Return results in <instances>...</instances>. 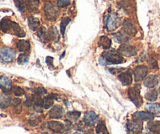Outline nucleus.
Wrapping results in <instances>:
<instances>
[{"label": "nucleus", "instance_id": "obj_1", "mask_svg": "<svg viewBox=\"0 0 160 134\" xmlns=\"http://www.w3.org/2000/svg\"><path fill=\"white\" fill-rule=\"evenodd\" d=\"M101 65H108V64H118L124 61L123 57L118 51L115 50H109L104 52L102 56L99 60Z\"/></svg>", "mask_w": 160, "mask_h": 134}, {"label": "nucleus", "instance_id": "obj_2", "mask_svg": "<svg viewBox=\"0 0 160 134\" xmlns=\"http://www.w3.org/2000/svg\"><path fill=\"white\" fill-rule=\"evenodd\" d=\"M104 25L109 32H112L118 28V26L120 25V19L118 14L115 13H111L108 14L104 20Z\"/></svg>", "mask_w": 160, "mask_h": 134}, {"label": "nucleus", "instance_id": "obj_3", "mask_svg": "<svg viewBox=\"0 0 160 134\" xmlns=\"http://www.w3.org/2000/svg\"><path fill=\"white\" fill-rule=\"evenodd\" d=\"M140 90H141V86L136 85L134 87L130 88L127 91V94H128L130 101L138 107H140L142 104V100H141V95H140Z\"/></svg>", "mask_w": 160, "mask_h": 134}, {"label": "nucleus", "instance_id": "obj_4", "mask_svg": "<svg viewBox=\"0 0 160 134\" xmlns=\"http://www.w3.org/2000/svg\"><path fill=\"white\" fill-rule=\"evenodd\" d=\"M44 13L48 21H55L59 17L60 11L53 3L47 2L44 7Z\"/></svg>", "mask_w": 160, "mask_h": 134}, {"label": "nucleus", "instance_id": "obj_5", "mask_svg": "<svg viewBox=\"0 0 160 134\" xmlns=\"http://www.w3.org/2000/svg\"><path fill=\"white\" fill-rule=\"evenodd\" d=\"M16 58V52L13 49L2 47L0 49V61L3 63H11Z\"/></svg>", "mask_w": 160, "mask_h": 134}, {"label": "nucleus", "instance_id": "obj_6", "mask_svg": "<svg viewBox=\"0 0 160 134\" xmlns=\"http://www.w3.org/2000/svg\"><path fill=\"white\" fill-rule=\"evenodd\" d=\"M118 52L122 55V56L127 57H130L135 56L137 54V49L136 47H133V46H130V45L127 44H122V46H120L119 48H118Z\"/></svg>", "mask_w": 160, "mask_h": 134}, {"label": "nucleus", "instance_id": "obj_7", "mask_svg": "<svg viewBox=\"0 0 160 134\" xmlns=\"http://www.w3.org/2000/svg\"><path fill=\"white\" fill-rule=\"evenodd\" d=\"M122 30L124 31L127 35H130V36H134L136 35L138 30L133 23L130 20H125L122 23Z\"/></svg>", "mask_w": 160, "mask_h": 134}, {"label": "nucleus", "instance_id": "obj_8", "mask_svg": "<svg viewBox=\"0 0 160 134\" xmlns=\"http://www.w3.org/2000/svg\"><path fill=\"white\" fill-rule=\"evenodd\" d=\"M148 74V67L144 65H139L135 67L133 71L135 81L139 82L144 79Z\"/></svg>", "mask_w": 160, "mask_h": 134}, {"label": "nucleus", "instance_id": "obj_9", "mask_svg": "<svg viewBox=\"0 0 160 134\" xmlns=\"http://www.w3.org/2000/svg\"><path fill=\"white\" fill-rule=\"evenodd\" d=\"M99 121V116L93 112H88L85 114L83 122L87 126H93Z\"/></svg>", "mask_w": 160, "mask_h": 134}, {"label": "nucleus", "instance_id": "obj_10", "mask_svg": "<svg viewBox=\"0 0 160 134\" xmlns=\"http://www.w3.org/2000/svg\"><path fill=\"white\" fill-rule=\"evenodd\" d=\"M127 127L128 130L131 132H140L143 129V123L140 120H133L128 122L127 124Z\"/></svg>", "mask_w": 160, "mask_h": 134}, {"label": "nucleus", "instance_id": "obj_11", "mask_svg": "<svg viewBox=\"0 0 160 134\" xmlns=\"http://www.w3.org/2000/svg\"><path fill=\"white\" fill-rule=\"evenodd\" d=\"M118 78L123 86H129V85L131 84L132 80H133V76H132L131 72L130 70H127L126 72L119 74Z\"/></svg>", "mask_w": 160, "mask_h": 134}, {"label": "nucleus", "instance_id": "obj_12", "mask_svg": "<svg viewBox=\"0 0 160 134\" xmlns=\"http://www.w3.org/2000/svg\"><path fill=\"white\" fill-rule=\"evenodd\" d=\"M64 110L61 106L56 105L51 109V110L49 112V117L50 118H55V119H58V118H61L64 116Z\"/></svg>", "mask_w": 160, "mask_h": 134}, {"label": "nucleus", "instance_id": "obj_13", "mask_svg": "<svg viewBox=\"0 0 160 134\" xmlns=\"http://www.w3.org/2000/svg\"><path fill=\"white\" fill-rule=\"evenodd\" d=\"M133 118L140 121H150L154 118V115L150 112H137L133 114Z\"/></svg>", "mask_w": 160, "mask_h": 134}, {"label": "nucleus", "instance_id": "obj_14", "mask_svg": "<svg viewBox=\"0 0 160 134\" xmlns=\"http://www.w3.org/2000/svg\"><path fill=\"white\" fill-rule=\"evenodd\" d=\"M49 129L56 133H62L64 131V126L61 122L56 121H51L48 122Z\"/></svg>", "mask_w": 160, "mask_h": 134}, {"label": "nucleus", "instance_id": "obj_15", "mask_svg": "<svg viewBox=\"0 0 160 134\" xmlns=\"http://www.w3.org/2000/svg\"><path fill=\"white\" fill-rule=\"evenodd\" d=\"M12 83L11 81L6 76H0V89L4 93H7L11 89Z\"/></svg>", "mask_w": 160, "mask_h": 134}, {"label": "nucleus", "instance_id": "obj_16", "mask_svg": "<svg viewBox=\"0 0 160 134\" xmlns=\"http://www.w3.org/2000/svg\"><path fill=\"white\" fill-rule=\"evenodd\" d=\"M158 83V77L155 75H151L144 79V84L148 88H154Z\"/></svg>", "mask_w": 160, "mask_h": 134}, {"label": "nucleus", "instance_id": "obj_17", "mask_svg": "<svg viewBox=\"0 0 160 134\" xmlns=\"http://www.w3.org/2000/svg\"><path fill=\"white\" fill-rule=\"evenodd\" d=\"M25 6L28 11L36 12L39 7V0H25Z\"/></svg>", "mask_w": 160, "mask_h": 134}, {"label": "nucleus", "instance_id": "obj_18", "mask_svg": "<svg viewBox=\"0 0 160 134\" xmlns=\"http://www.w3.org/2000/svg\"><path fill=\"white\" fill-rule=\"evenodd\" d=\"M17 47L20 52H28L31 49V44L27 40H19L17 42Z\"/></svg>", "mask_w": 160, "mask_h": 134}, {"label": "nucleus", "instance_id": "obj_19", "mask_svg": "<svg viewBox=\"0 0 160 134\" xmlns=\"http://www.w3.org/2000/svg\"><path fill=\"white\" fill-rule=\"evenodd\" d=\"M146 109L149 111L154 116L160 117V103L159 104H148L146 105Z\"/></svg>", "mask_w": 160, "mask_h": 134}, {"label": "nucleus", "instance_id": "obj_20", "mask_svg": "<svg viewBox=\"0 0 160 134\" xmlns=\"http://www.w3.org/2000/svg\"><path fill=\"white\" fill-rule=\"evenodd\" d=\"M12 21L10 18L4 17L0 21V29L3 32H7L10 31L12 27Z\"/></svg>", "mask_w": 160, "mask_h": 134}, {"label": "nucleus", "instance_id": "obj_21", "mask_svg": "<svg viewBox=\"0 0 160 134\" xmlns=\"http://www.w3.org/2000/svg\"><path fill=\"white\" fill-rule=\"evenodd\" d=\"M11 103V97L6 93L0 95V107L2 109H6L9 107Z\"/></svg>", "mask_w": 160, "mask_h": 134}, {"label": "nucleus", "instance_id": "obj_22", "mask_svg": "<svg viewBox=\"0 0 160 134\" xmlns=\"http://www.w3.org/2000/svg\"><path fill=\"white\" fill-rule=\"evenodd\" d=\"M38 37L39 39L43 42H47L50 40V37L48 35V30H47L45 27H40L38 31Z\"/></svg>", "mask_w": 160, "mask_h": 134}, {"label": "nucleus", "instance_id": "obj_23", "mask_svg": "<svg viewBox=\"0 0 160 134\" xmlns=\"http://www.w3.org/2000/svg\"><path fill=\"white\" fill-rule=\"evenodd\" d=\"M98 45L102 48H104V50H108L112 46V40L108 38L107 36H101L98 41Z\"/></svg>", "mask_w": 160, "mask_h": 134}, {"label": "nucleus", "instance_id": "obj_24", "mask_svg": "<svg viewBox=\"0 0 160 134\" xmlns=\"http://www.w3.org/2000/svg\"><path fill=\"white\" fill-rule=\"evenodd\" d=\"M48 35L49 37H50V39L52 40V41L58 42L60 39V35L59 33H58V31L57 27H54V26H52V27L49 28Z\"/></svg>", "mask_w": 160, "mask_h": 134}, {"label": "nucleus", "instance_id": "obj_25", "mask_svg": "<svg viewBox=\"0 0 160 134\" xmlns=\"http://www.w3.org/2000/svg\"><path fill=\"white\" fill-rule=\"evenodd\" d=\"M55 95L52 94L50 96H47L42 100V107L45 109H49L51 107L53 104V101H54Z\"/></svg>", "mask_w": 160, "mask_h": 134}, {"label": "nucleus", "instance_id": "obj_26", "mask_svg": "<svg viewBox=\"0 0 160 134\" xmlns=\"http://www.w3.org/2000/svg\"><path fill=\"white\" fill-rule=\"evenodd\" d=\"M11 28L13 29V32L15 35L18 37H20V38H23V37L25 36V32H24V30H22L20 25L18 24H17L16 22L12 23V27Z\"/></svg>", "mask_w": 160, "mask_h": 134}, {"label": "nucleus", "instance_id": "obj_27", "mask_svg": "<svg viewBox=\"0 0 160 134\" xmlns=\"http://www.w3.org/2000/svg\"><path fill=\"white\" fill-rule=\"evenodd\" d=\"M28 26L32 31H36V29L39 27L40 21L38 18L34 17H30L28 20Z\"/></svg>", "mask_w": 160, "mask_h": 134}, {"label": "nucleus", "instance_id": "obj_28", "mask_svg": "<svg viewBox=\"0 0 160 134\" xmlns=\"http://www.w3.org/2000/svg\"><path fill=\"white\" fill-rule=\"evenodd\" d=\"M148 127L149 130L152 131V132L160 134V122H149Z\"/></svg>", "mask_w": 160, "mask_h": 134}, {"label": "nucleus", "instance_id": "obj_29", "mask_svg": "<svg viewBox=\"0 0 160 134\" xmlns=\"http://www.w3.org/2000/svg\"><path fill=\"white\" fill-rule=\"evenodd\" d=\"M81 113L79 112H69L67 114V119L71 122H75L79 118Z\"/></svg>", "mask_w": 160, "mask_h": 134}, {"label": "nucleus", "instance_id": "obj_30", "mask_svg": "<svg viewBox=\"0 0 160 134\" xmlns=\"http://www.w3.org/2000/svg\"><path fill=\"white\" fill-rule=\"evenodd\" d=\"M96 132L97 134H109L107 127L105 126V123L104 122H101L98 125L96 128Z\"/></svg>", "mask_w": 160, "mask_h": 134}, {"label": "nucleus", "instance_id": "obj_31", "mask_svg": "<svg viewBox=\"0 0 160 134\" xmlns=\"http://www.w3.org/2000/svg\"><path fill=\"white\" fill-rule=\"evenodd\" d=\"M157 97H158V93L155 89H152L150 90L149 92L146 93L145 94V98L148 101H151V102H153V101H156Z\"/></svg>", "mask_w": 160, "mask_h": 134}, {"label": "nucleus", "instance_id": "obj_32", "mask_svg": "<svg viewBox=\"0 0 160 134\" xmlns=\"http://www.w3.org/2000/svg\"><path fill=\"white\" fill-rule=\"evenodd\" d=\"M114 37H115V38L116 39V41L120 43H125L130 41V38H129L127 35H123V34L120 33V32L119 33L115 34V35H114Z\"/></svg>", "mask_w": 160, "mask_h": 134}, {"label": "nucleus", "instance_id": "obj_33", "mask_svg": "<svg viewBox=\"0 0 160 134\" xmlns=\"http://www.w3.org/2000/svg\"><path fill=\"white\" fill-rule=\"evenodd\" d=\"M40 122V117L36 115H32L29 117L28 118V123L30 126H38V123Z\"/></svg>", "mask_w": 160, "mask_h": 134}, {"label": "nucleus", "instance_id": "obj_34", "mask_svg": "<svg viewBox=\"0 0 160 134\" xmlns=\"http://www.w3.org/2000/svg\"><path fill=\"white\" fill-rule=\"evenodd\" d=\"M14 3L18 10L21 13H24L25 10V1L24 0H14Z\"/></svg>", "mask_w": 160, "mask_h": 134}, {"label": "nucleus", "instance_id": "obj_35", "mask_svg": "<svg viewBox=\"0 0 160 134\" xmlns=\"http://www.w3.org/2000/svg\"><path fill=\"white\" fill-rule=\"evenodd\" d=\"M71 19L69 17H65V18H63L61 21V35H64V32H65V29L66 27H67L68 24L70 23Z\"/></svg>", "mask_w": 160, "mask_h": 134}, {"label": "nucleus", "instance_id": "obj_36", "mask_svg": "<svg viewBox=\"0 0 160 134\" xmlns=\"http://www.w3.org/2000/svg\"><path fill=\"white\" fill-rule=\"evenodd\" d=\"M29 56L26 53H21L18 56V64H24L28 61Z\"/></svg>", "mask_w": 160, "mask_h": 134}, {"label": "nucleus", "instance_id": "obj_37", "mask_svg": "<svg viewBox=\"0 0 160 134\" xmlns=\"http://www.w3.org/2000/svg\"><path fill=\"white\" fill-rule=\"evenodd\" d=\"M13 93L15 94V96H17V97H21L25 93V92H24V89L21 87H18V86H15V87H13Z\"/></svg>", "mask_w": 160, "mask_h": 134}, {"label": "nucleus", "instance_id": "obj_38", "mask_svg": "<svg viewBox=\"0 0 160 134\" xmlns=\"http://www.w3.org/2000/svg\"><path fill=\"white\" fill-rule=\"evenodd\" d=\"M34 102V96L32 95H28V96L26 97V100L24 101V106L27 107H31L32 105Z\"/></svg>", "mask_w": 160, "mask_h": 134}, {"label": "nucleus", "instance_id": "obj_39", "mask_svg": "<svg viewBox=\"0 0 160 134\" xmlns=\"http://www.w3.org/2000/svg\"><path fill=\"white\" fill-rule=\"evenodd\" d=\"M71 0H58V7L60 8H64L70 5Z\"/></svg>", "mask_w": 160, "mask_h": 134}, {"label": "nucleus", "instance_id": "obj_40", "mask_svg": "<svg viewBox=\"0 0 160 134\" xmlns=\"http://www.w3.org/2000/svg\"><path fill=\"white\" fill-rule=\"evenodd\" d=\"M35 94L37 95H39V96H41V95H45L47 94V90H46L44 88H42V87H39V88H37L35 90Z\"/></svg>", "mask_w": 160, "mask_h": 134}, {"label": "nucleus", "instance_id": "obj_41", "mask_svg": "<svg viewBox=\"0 0 160 134\" xmlns=\"http://www.w3.org/2000/svg\"><path fill=\"white\" fill-rule=\"evenodd\" d=\"M53 58L51 57H47V64L49 67H50L51 68H53Z\"/></svg>", "mask_w": 160, "mask_h": 134}, {"label": "nucleus", "instance_id": "obj_42", "mask_svg": "<svg viewBox=\"0 0 160 134\" xmlns=\"http://www.w3.org/2000/svg\"><path fill=\"white\" fill-rule=\"evenodd\" d=\"M123 71V68H119V69H117V68H111L110 69V72L111 73L114 74V75H116V74L120 73L121 72Z\"/></svg>", "mask_w": 160, "mask_h": 134}, {"label": "nucleus", "instance_id": "obj_43", "mask_svg": "<svg viewBox=\"0 0 160 134\" xmlns=\"http://www.w3.org/2000/svg\"><path fill=\"white\" fill-rule=\"evenodd\" d=\"M21 103V100L19 99V98H14V99L12 101V104H13V106L20 105Z\"/></svg>", "mask_w": 160, "mask_h": 134}, {"label": "nucleus", "instance_id": "obj_44", "mask_svg": "<svg viewBox=\"0 0 160 134\" xmlns=\"http://www.w3.org/2000/svg\"><path fill=\"white\" fill-rule=\"evenodd\" d=\"M85 134H93V130H89L86 132Z\"/></svg>", "mask_w": 160, "mask_h": 134}, {"label": "nucleus", "instance_id": "obj_45", "mask_svg": "<svg viewBox=\"0 0 160 134\" xmlns=\"http://www.w3.org/2000/svg\"><path fill=\"white\" fill-rule=\"evenodd\" d=\"M74 134H82V133H81L80 132H78V131H77V132H75Z\"/></svg>", "mask_w": 160, "mask_h": 134}, {"label": "nucleus", "instance_id": "obj_46", "mask_svg": "<svg viewBox=\"0 0 160 134\" xmlns=\"http://www.w3.org/2000/svg\"><path fill=\"white\" fill-rule=\"evenodd\" d=\"M40 134H49L48 132H42V133H40Z\"/></svg>", "mask_w": 160, "mask_h": 134}, {"label": "nucleus", "instance_id": "obj_47", "mask_svg": "<svg viewBox=\"0 0 160 134\" xmlns=\"http://www.w3.org/2000/svg\"><path fill=\"white\" fill-rule=\"evenodd\" d=\"M158 92H159V93H160V88H159V89H158Z\"/></svg>", "mask_w": 160, "mask_h": 134}, {"label": "nucleus", "instance_id": "obj_48", "mask_svg": "<svg viewBox=\"0 0 160 134\" xmlns=\"http://www.w3.org/2000/svg\"><path fill=\"white\" fill-rule=\"evenodd\" d=\"M65 134H70V133H69V132H68H68H67V133H65Z\"/></svg>", "mask_w": 160, "mask_h": 134}]
</instances>
